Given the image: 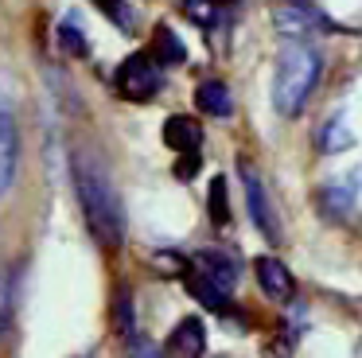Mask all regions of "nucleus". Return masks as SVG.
<instances>
[{
	"instance_id": "obj_1",
	"label": "nucleus",
	"mask_w": 362,
	"mask_h": 358,
	"mask_svg": "<svg viewBox=\"0 0 362 358\" xmlns=\"http://www.w3.org/2000/svg\"><path fill=\"white\" fill-rule=\"evenodd\" d=\"M74 191H78L82 214L98 246L117 249L125 241V207L110 179V168L94 152H74Z\"/></svg>"
},
{
	"instance_id": "obj_2",
	"label": "nucleus",
	"mask_w": 362,
	"mask_h": 358,
	"mask_svg": "<svg viewBox=\"0 0 362 358\" xmlns=\"http://www.w3.org/2000/svg\"><path fill=\"white\" fill-rule=\"evenodd\" d=\"M323 59L308 39H292L276 54V74H273V109L281 117H296L308 105L315 82H320Z\"/></svg>"
},
{
	"instance_id": "obj_3",
	"label": "nucleus",
	"mask_w": 362,
	"mask_h": 358,
	"mask_svg": "<svg viewBox=\"0 0 362 358\" xmlns=\"http://www.w3.org/2000/svg\"><path fill=\"white\" fill-rule=\"evenodd\" d=\"M113 86H117V93L125 101H152L160 93V86H164V67L148 51L129 54L117 67V74H113Z\"/></svg>"
},
{
	"instance_id": "obj_4",
	"label": "nucleus",
	"mask_w": 362,
	"mask_h": 358,
	"mask_svg": "<svg viewBox=\"0 0 362 358\" xmlns=\"http://www.w3.org/2000/svg\"><path fill=\"white\" fill-rule=\"evenodd\" d=\"M242 183H245V199H250V218H253V226H257V230L265 233L269 241H281V238H284V233H281V218H276L273 202H269L265 187H261L257 171H253L250 163H242Z\"/></svg>"
},
{
	"instance_id": "obj_5",
	"label": "nucleus",
	"mask_w": 362,
	"mask_h": 358,
	"mask_svg": "<svg viewBox=\"0 0 362 358\" xmlns=\"http://www.w3.org/2000/svg\"><path fill=\"white\" fill-rule=\"evenodd\" d=\"M320 210L331 222H351L354 210H358V171H351L343 183H331L320 195Z\"/></svg>"
},
{
	"instance_id": "obj_6",
	"label": "nucleus",
	"mask_w": 362,
	"mask_h": 358,
	"mask_svg": "<svg viewBox=\"0 0 362 358\" xmlns=\"http://www.w3.org/2000/svg\"><path fill=\"white\" fill-rule=\"evenodd\" d=\"M257 284L265 296H273V300H288L292 292H296V280H292L288 265L276 261V257H257Z\"/></svg>"
},
{
	"instance_id": "obj_7",
	"label": "nucleus",
	"mask_w": 362,
	"mask_h": 358,
	"mask_svg": "<svg viewBox=\"0 0 362 358\" xmlns=\"http://www.w3.org/2000/svg\"><path fill=\"white\" fill-rule=\"evenodd\" d=\"M206 350V331L199 319H183L180 327H175L172 335H168V347L164 354L168 358H203Z\"/></svg>"
},
{
	"instance_id": "obj_8",
	"label": "nucleus",
	"mask_w": 362,
	"mask_h": 358,
	"mask_svg": "<svg viewBox=\"0 0 362 358\" xmlns=\"http://www.w3.org/2000/svg\"><path fill=\"white\" fill-rule=\"evenodd\" d=\"M195 269L203 272L206 280H214L218 288H226V292L234 288L238 272H242V269H238V261H234V257H230V253H222V249H203V253L195 257Z\"/></svg>"
},
{
	"instance_id": "obj_9",
	"label": "nucleus",
	"mask_w": 362,
	"mask_h": 358,
	"mask_svg": "<svg viewBox=\"0 0 362 358\" xmlns=\"http://www.w3.org/2000/svg\"><path fill=\"white\" fill-rule=\"evenodd\" d=\"M164 144L172 148L175 156L199 152V144H203V129H199L195 117H168L164 121Z\"/></svg>"
},
{
	"instance_id": "obj_10",
	"label": "nucleus",
	"mask_w": 362,
	"mask_h": 358,
	"mask_svg": "<svg viewBox=\"0 0 362 358\" xmlns=\"http://www.w3.org/2000/svg\"><path fill=\"white\" fill-rule=\"evenodd\" d=\"M16 160H20V140H16V121L4 105H0V191L12 183L16 175Z\"/></svg>"
},
{
	"instance_id": "obj_11",
	"label": "nucleus",
	"mask_w": 362,
	"mask_h": 358,
	"mask_svg": "<svg viewBox=\"0 0 362 358\" xmlns=\"http://www.w3.org/2000/svg\"><path fill=\"white\" fill-rule=\"evenodd\" d=\"M148 54L160 67H180V62H187V47H183V39L175 35L168 23H156V28H152V51Z\"/></svg>"
},
{
	"instance_id": "obj_12",
	"label": "nucleus",
	"mask_w": 362,
	"mask_h": 358,
	"mask_svg": "<svg viewBox=\"0 0 362 358\" xmlns=\"http://www.w3.org/2000/svg\"><path fill=\"white\" fill-rule=\"evenodd\" d=\"M315 148H320V152H327V156L354 148V129H351V121H346V113H335L331 121H323L320 137H315Z\"/></svg>"
},
{
	"instance_id": "obj_13",
	"label": "nucleus",
	"mask_w": 362,
	"mask_h": 358,
	"mask_svg": "<svg viewBox=\"0 0 362 358\" xmlns=\"http://www.w3.org/2000/svg\"><path fill=\"white\" fill-rule=\"evenodd\" d=\"M276 31H284V35H292V39H304V35H312V31H323V20H315V12H308V8L292 4V8H284V12H276Z\"/></svg>"
},
{
	"instance_id": "obj_14",
	"label": "nucleus",
	"mask_w": 362,
	"mask_h": 358,
	"mask_svg": "<svg viewBox=\"0 0 362 358\" xmlns=\"http://www.w3.org/2000/svg\"><path fill=\"white\" fill-rule=\"evenodd\" d=\"M183 280L191 284V296H195L199 304H206L211 311H226V308H230V292H226V288H218L214 280H206L203 272L195 269V265H191V272H187Z\"/></svg>"
},
{
	"instance_id": "obj_15",
	"label": "nucleus",
	"mask_w": 362,
	"mask_h": 358,
	"mask_svg": "<svg viewBox=\"0 0 362 358\" xmlns=\"http://www.w3.org/2000/svg\"><path fill=\"white\" fill-rule=\"evenodd\" d=\"M195 105L203 109V113H211V117H230L234 113V98H230V90L222 82H203L195 90Z\"/></svg>"
},
{
	"instance_id": "obj_16",
	"label": "nucleus",
	"mask_w": 362,
	"mask_h": 358,
	"mask_svg": "<svg viewBox=\"0 0 362 358\" xmlns=\"http://www.w3.org/2000/svg\"><path fill=\"white\" fill-rule=\"evenodd\" d=\"M211 218L218 226L230 222V199H226V179H211Z\"/></svg>"
},
{
	"instance_id": "obj_17",
	"label": "nucleus",
	"mask_w": 362,
	"mask_h": 358,
	"mask_svg": "<svg viewBox=\"0 0 362 358\" xmlns=\"http://www.w3.org/2000/svg\"><path fill=\"white\" fill-rule=\"evenodd\" d=\"M183 16L195 23H214V0H183Z\"/></svg>"
},
{
	"instance_id": "obj_18",
	"label": "nucleus",
	"mask_w": 362,
	"mask_h": 358,
	"mask_svg": "<svg viewBox=\"0 0 362 358\" xmlns=\"http://www.w3.org/2000/svg\"><path fill=\"white\" fill-rule=\"evenodd\" d=\"M59 43H63V51H71V54H86V35H82L74 23H63V28H59Z\"/></svg>"
},
{
	"instance_id": "obj_19",
	"label": "nucleus",
	"mask_w": 362,
	"mask_h": 358,
	"mask_svg": "<svg viewBox=\"0 0 362 358\" xmlns=\"http://www.w3.org/2000/svg\"><path fill=\"white\" fill-rule=\"evenodd\" d=\"M156 265H160V272H172V277H187L191 272V265L183 261V257H172V253H160Z\"/></svg>"
},
{
	"instance_id": "obj_20",
	"label": "nucleus",
	"mask_w": 362,
	"mask_h": 358,
	"mask_svg": "<svg viewBox=\"0 0 362 358\" xmlns=\"http://www.w3.org/2000/svg\"><path fill=\"white\" fill-rule=\"evenodd\" d=\"M117 327L121 335H133V300H129V292H121L117 300Z\"/></svg>"
},
{
	"instance_id": "obj_21",
	"label": "nucleus",
	"mask_w": 362,
	"mask_h": 358,
	"mask_svg": "<svg viewBox=\"0 0 362 358\" xmlns=\"http://www.w3.org/2000/svg\"><path fill=\"white\" fill-rule=\"evenodd\" d=\"M195 171H199V152H183V160L175 163V175L187 183V179H195Z\"/></svg>"
},
{
	"instance_id": "obj_22",
	"label": "nucleus",
	"mask_w": 362,
	"mask_h": 358,
	"mask_svg": "<svg viewBox=\"0 0 362 358\" xmlns=\"http://www.w3.org/2000/svg\"><path fill=\"white\" fill-rule=\"evenodd\" d=\"M136 358H160V354H156V347H152V342H141V347H136Z\"/></svg>"
},
{
	"instance_id": "obj_23",
	"label": "nucleus",
	"mask_w": 362,
	"mask_h": 358,
	"mask_svg": "<svg viewBox=\"0 0 362 358\" xmlns=\"http://www.w3.org/2000/svg\"><path fill=\"white\" fill-rule=\"evenodd\" d=\"M214 4H230V0H214Z\"/></svg>"
}]
</instances>
